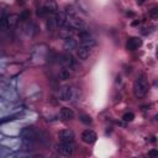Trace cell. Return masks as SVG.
Wrapping results in <instances>:
<instances>
[{
	"label": "cell",
	"instance_id": "3957f363",
	"mask_svg": "<svg viewBox=\"0 0 158 158\" xmlns=\"http://www.w3.org/2000/svg\"><path fill=\"white\" fill-rule=\"evenodd\" d=\"M21 136L25 138V140L35 141V140H37V137H38V131L33 126H29V127H25L21 131Z\"/></svg>",
	"mask_w": 158,
	"mask_h": 158
},
{
	"label": "cell",
	"instance_id": "d6a6232c",
	"mask_svg": "<svg viewBox=\"0 0 158 158\" xmlns=\"http://www.w3.org/2000/svg\"><path fill=\"white\" fill-rule=\"evenodd\" d=\"M154 118H156V121L158 122V115H156V116H154Z\"/></svg>",
	"mask_w": 158,
	"mask_h": 158
},
{
	"label": "cell",
	"instance_id": "4316f807",
	"mask_svg": "<svg viewBox=\"0 0 158 158\" xmlns=\"http://www.w3.org/2000/svg\"><path fill=\"white\" fill-rule=\"evenodd\" d=\"M148 156H151V157H157V158H158V151H157V149H151V151L148 152Z\"/></svg>",
	"mask_w": 158,
	"mask_h": 158
},
{
	"label": "cell",
	"instance_id": "e0dca14e",
	"mask_svg": "<svg viewBox=\"0 0 158 158\" xmlns=\"http://www.w3.org/2000/svg\"><path fill=\"white\" fill-rule=\"evenodd\" d=\"M81 42H82V46H84V47H87V48H93L95 45H96V41L95 40L90 36V37H88V38H85V40H81Z\"/></svg>",
	"mask_w": 158,
	"mask_h": 158
},
{
	"label": "cell",
	"instance_id": "cb8c5ba5",
	"mask_svg": "<svg viewBox=\"0 0 158 158\" xmlns=\"http://www.w3.org/2000/svg\"><path fill=\"white\" fill-rule=\"evenodd\" d=\"M149 17L158 19V6H156V8H153V9L149 10Z\"/></svg>",
	"mask_w": 158,
	"mask_h": 158
},
{
	"label": "cell",
	"instance_id": "ac0fdd59",
	"mask_svg": "<svg viewBox=\"0 0 158 158\" xmlns=\"http://www.w3.org/2000/svg\"><path fill=\"white\" fill-rule=\"evenodd\" d=\"M9 29V21H8V16H5V14L2 15L0 19V30L2 31H6Z\"/></svg>",
	"mask_w": 158,
	"mask_h": 158
},
{
	"label": "cell",
	"instance_id": "603a6c76",
	"mask_svg": "<svg viewBox=\"0 0 158 158\" xmlns=\"http://www.w3.org/2000/svg\"><path fill=\"white\" fill-rule=\"evenodd\" d=\"M135 118V115L132 114V112H126V114H124V116H122V120L125 121V122H130V121H132Z\"/></svg>",
	"mask_w": 158,
	"mask_h": 158
},
{
	"label": "cell",
	"instance_id": "d4e9b609",
	"mask_svg": "<svg viewBox=\"0 0 158 158\" xmlns=\"http://www.w3.org/2000/svg\"><path fill=\"white\" fill-rule=\"evenodd\" d=\"M88 37H90L89 31H87V30H82L81 32H79V38H81V40H85V38H88Z\"/></svg>",
	"mask_w": 158,
	"mask_h": 158
},
{
	"label": "cell",
	"instance_id": "f546056e",
	"mask_svg": "<svg viewBox=\"0 0 158 158\" xmlns=\"http://www.w3.org/2000/svg\"><path fill=\"white\" fill-rule=\"evenodd\" d=\"M127 16H135V14L132 11H127Z\"/></svg>",
	"mask_w": 158,
	"mask_h": 158
},
{
	"label": "cell",
	"instance_id": "7c38bea8",
	"mask_svg": "<svg viewBox=\"0 0 158 158\" xmlns=\"http://www.w3.org/2000/svg\"><path fill=\"white\" fill-rule=\"evenodd\" d=\"M43 8L47 11V14H57V10H58L54 0H46L43 4Z\"/></svg>",
	"mask_w": 158,
	"mask_h": 158
},
{
	"label": "cell",
	"instance_id": "6da1fadb",
	"mask_svg": "<svg viewBox=\"0 0 158 158\" xmlns=\"http://www.w3.org/2000/svg\"><path fill=\"white\" fill-rule=\"evenodd\" d=\"M148 90H149V85H148L146 79L143 77L137 78L133 83V95L137 99H141V98H145L147 95Z\"/></svg>",
	"mask_w": 158,
	"mask_h": 158
},
{
	"label": "cell",
	"instance_id": "44dd1931",
	"mask_svg": "<svg viewBox=\"0 0 158 158\" xmlns=\"http://www.w3.org/2000/svg\"><path fill=\"white\" fill-rule=\"evenodd\" d=\"M59 78H61L62 81H67V79H69V78H70V72H69V69H67V68L61 69V72H59Z\"/></svg>",
	"mask_w": 158,
	"mask_h": 158
},
{
	"label": "cell",
	"instance_id": "f1b7e54d",
	"mask_svg": "<svg viewBox=\"0 0 158 158\" xmlns=\"http://www.w3.org/2000/svg\"><path fill=\"white\" fill-rule=\"evenodd\" d=\"M143 3H145V0H137V4L138 5H142Z\"/></svg>",
	"mask_w": 158,
	"mask_h": 158
},
{
	"label": "cell",
	"instance_id": "484cf974",
	"mask_svg": "<svg viewBox=\"0 0 158 158\" xmlns=\"http://www.w3.org/2000/svg\"><path fill=\"white\" fill-rule=\"evenodd\" d=\"M46 15H47V11L45 10V8L38 9V10H37V16H40V17H45Z\"/></svg>",
	"mask_w": 158,
	"mask_h": 158
},
{
	"label": "cell",
	"instance_id": "9c48e42d",
	"mask_svg": "<svg viewBox=\"0 0 158 158\" xmlns=\"http://www.w3.org/2000/svg\"><path fill=\"white\" fill-rule=\"evenodd\" d=\"M142 45V40L141 38H138V37H131L127 43H126V48L129 51H136L138 47H141Z\"/></svg>",
	"mask_w": 158,
	"mask_h": 158
},
{
	"label": "cell",
	"instance_id": "d6986e66",
	"mask_svg": "<svg viewBox=\"0 0 158 158\" xmlns=\"http://www.w3.org/2000/svg\"><path fill=\"white\" fill-rule=\"evenodd\" d=\"M20 20V16H17V15H9L8 16V21H9V27H14L16 24H17V21Z\"/></svg>",
	"mask_w": 158,
	"mask_h": 158
},
{
	"label": "cell",
	"instance_id": "7402d4cb",
	"mask_svg": "<svg viewBox=\"0 0 158 158\" xmlns=\"http://www.w3.org/2000/svg\"><path fill=\"white\" fill-rule=\"evenodd\" d=\"M30 17H31V11L30 10H22L21 14H20V20H21V21L30 20Z\"/></svg>",
	"mask_w": 158,
	"mask_h": 158
},
{
	"label": "cell",
	"instance_id": "ba28073f",
	"mask_svg": "<svg viewBox=\"0 0 158 158\" xmlns=\"http://www.w3.org/2000/svg\"><path fill=\"white\" fill-rule=\"evenodd\" d=\"M61 62L67 67V68H75L77 67V61L73 58L70 53H66L61 56Z\"/></svg>",
	"mask_w": 158,
	"mask_h": 158
},
{
	"label": "cell",
	"instance_id": "2e32d148",
	"mask_svg": "<svg viewBox=\"0 0 158 158\" xmlns=\"http://www.w3.org/2000/svg\"><path fill=\"white\" fill-rule=\"evenodd\" d=\"M64 12L67 14V16H68V19H72V17H75V16H78V10H77V8H74L73 5H66V8H64Z\"/></svg>",
	"mask_w": 158,
	"mask_h": 158
},
{
	"label": "cell",
	"instance_id": "ffe728a7",
	"mask_svg": "<svg viewBox=\"0 0 158 158\" xmlns=\"http://www.w3.org/2000/svg\"><path fill=\"white\" fill-rule=\"evenodd\" d=\"M79 120H81L83 124H85V125H90L93 122V118L89 115H87V114H81V115H79Z\"/></svg>",
	"mask_w": 158,
	"mask_h": 158
},
{
	"label": "cell",
	"instance_id": "8992f818",
	"mask_svg": "<svg viewBox=\"0 0 158 158\" xmlns=\"http://www.w3.org/2000/svg\"><path fill=\"white\" fill-rule=\"evenodd\" d=\"M74 117H75V114L69 108H62L61 111H59V118H61L62 121H70Z\"/></svg>",
	"mask_w": 158,
	"mask_h": 158
},
{
	"label": "cell",
	"instance_id": "4dcf8cb0",
	"mask_svg": "<svg viewBox=\"0 0 158 158\" xmlns=\"http://www.w3.org/2000/svg\"><path fill=\"white\" fill-rule=\"evenodd\" d=\"M121 82V77H117L116 78V83H120Z\"/></svg>",
	"mask_w": 158,
	"mask_h": 158
},
{
	"label": "cell",
	"instance_id": "836d02e7",
	"mask_svg": "<svg viewBox=\"0 0 158 158\" xmlns=\"http://www.w3.org/2000/svg\"><path fill=\"white\" fill-rule=\"evenodd\" d=\"M157 58H158V51H157Z\"/></svg>",
	"mask_w": 158,
	"mask_h": 158
},
{
	"label": "cell",
	"instance_id": "5b68a950",
	"mask_svg": "<svg viewBox=\"0 0 158 158\" xmlns=\"http://www.w3.org/2000/svg\"><path fill=\"white\" fill-rule=\"evenodd\" d=\"M81 138H82V141H83L84 143L91 145V143H94V142L96 141L98 136H96V133H95L93 130H84V131L82 132V135H81Z\"/></svg>",
	"mask_w": 158,
	"mask_h": 158
},
{
	"label": "cell",
	"instance_id": "52a82bcc",
	"mask_svg": "<svg viewBox=\"0 0 158 158\" xmlns=\"http://www.w3.org/2000/svg\"><path fill=\"white\" fill-rule=\"evenodd\" d=\"M73 96H74V90L72 87H64L61 90V93H59V98H61V100H63V101L72 100Z\"/></svg>",
	"mask_w": 158,
	"mask_h": 158
},
{
	"label": "cell",
	"instance_id": "9a60e30c",
	"mask_svg": "<svg viewBox=\"0 0 158 158\" xmlns=\"http://www.w3.org/2000/svg\"><path fill=\"white\" fill-rule=\"evenodd\" d=\"M46 26H47L48 32H54V31H56V29H57V26H58L57 20H56V16H51V17H48L47 22H46Z\"/></svg>",
	"mask_w": 158,
	"mask_h": 158
},
{
	"label": "cell",
	"instance_id": "5bb4252c",
	"mask_svg": "<svg viewBox=\"0 0 158 158\" xmlns=\"http://www.w3.org/2000/svg\"><path fill=\"white\" fill-rule=\"evenodd\" d=\"M56 20H57V24H58V26H61V27H63L67 22H68V17H67V14L66 12H57V15H56Z\"/></svg>",
	"mask_w": 158,
	"mask_h": 158
},
{
	"label": "cell",
	"instance_id": "277c9868",
	"mask_svg": "<svg viewBox=\"0 0 158 158\" xmlns=\"http://www.w3.org/2000/svg\"><path fill=\"white\" fill-rule=\"evenodd\" d=\"M58 138L61 142H68V143H73L74 141V132L69 129H64L62 131L58 132Z\"/></svg>",
	"mask_w": 158,
	"mask_h": 158
},
{
	"label": "cell",
	"instance_id": "8fae6325",
	"mask_svg": "<svg viewBox=\"0 0 158 158\" xmlns=\"http://www.w3.org/2000/svg\"><path fill=\"white\" fill-rule=\"evenodd\" d=\"M63 48L67 52H72L73 50H77V41L73 37H68L64 40V43H63Z\"/></svg>",
	"mask_w": 158,
	"mask_h": 158
},
{
	"label": "cell",
	"instance_id": "1f68e13d",
	"mask_svg": "<svg viewBox=\"0 0 158 158\" xmlns=\"http://www.w3.org/2000/svg\"><path fill=\"white\" fill-rule=\"evenodd\" d=\"M25 0H17V4H24Z\"/></svg>",
	"mask_w": 158,
	"mask_h": 158
},
{
	"label": "cell",
	"instance_id": "4fadbf2b",
	"mask_svg": "<svg viewBox=\"0 0 158 158\" xmlns=\"http://www.w3.org/2000/svg\"><path fill=\"white\" fill-rule=\"evenodd\" d=\"M89 54H90V48H87L84 46H81L77 50V56L79 59H82V61H87L89 58Z\"/></svg>",
	"mask_w": 158,
	"mask_h": 158
},
{
	"label": "cell",
	"instance_id": "30bf717a",
	"mask_svg": "<svg viewBox=\"0 0 158 158\" xmlns=\"http://www.w3.org/2000/svg\"><path fill=\"white\" fill-rule=\"evenodd\" d=\"M70 20V24H72V27H74V29H78V30H84L85 27H87V24H85V21L83 19H81V17H78V16H75V17H72V19H68V21Z\"/></svg>",
	"mask_w": 158,
	"mask_h": 158
},
{
	"label": "cell",
	"instance_id": "7a4b0ae2",
	"mask_svg": "<svg viewBox=\"0 0 158 158\" xmlns=\"http://www.w3.org/2000/svg\"><path fill=\"white\" fill-rule=\"evenodd\" d=\"M56 151L63 156H72L74 152V146L68 142H61L59 145L56 146Z\"/></svg>",
	"mask_w": 158,
	"mask_h": 158
},
{
	"label": "cell",
	"instance_id": "83f0119b",
	"mask_svg": "<svg viewBox=\"0 0 158 158\" xmlns=\"http://www.w3.org/2000/svg\"><path fill=\"white\" fill-rule=\"evenodd\" d=\"M138 24H140V20H135V21H132V22H131V25H132V26H137Z\"/></svg>",
	"mask_w": 158,
	"mask_h": 158
}]
</instances>
